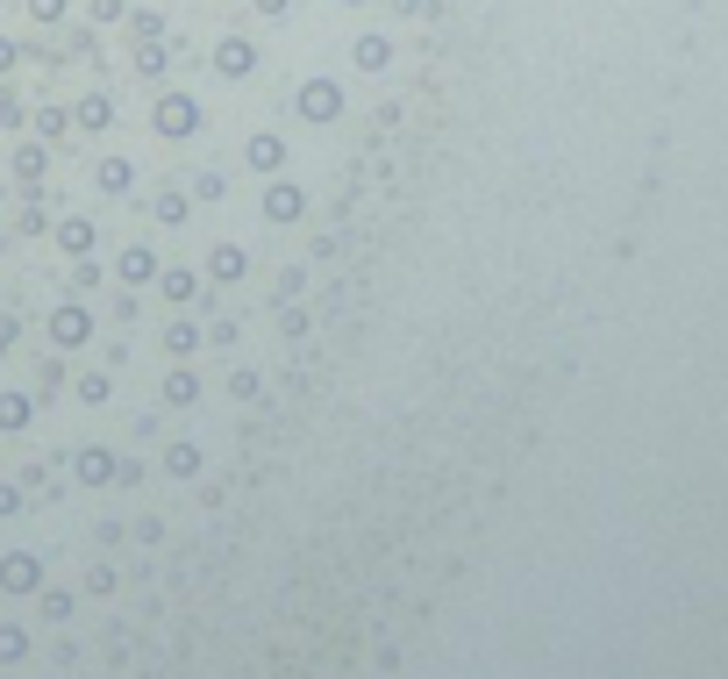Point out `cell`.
<instances>
[{
    "label": "cell",
    "instance_id": "obj_1",
    "mask_svg": "<svg viewBox=\"0 0 728 679\" xmlns=\"http://www.w3.org/2000/svg\"><path fill=\"white\" fill-rule=\"evenodd\" d=\"M158 123H164V136H186V129H193V108H186V100H164Z\"/></svg>",
    "mask_w": 728,
    "mask_h": 679
}]
</instances>
